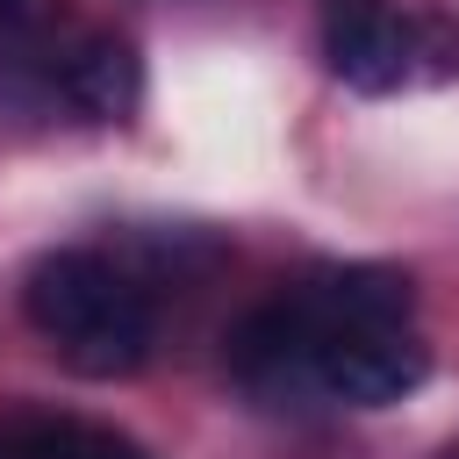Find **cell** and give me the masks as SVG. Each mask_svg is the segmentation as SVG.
<instances>
[{"mask_svg":"<svg viewBox=\"0 0 459 459\" xmlns=\"http://www.w3.org/2000/svg\"><path fill=\"white\" fill-rule=\"evenodd\" d=\"M57 86H65V100L86 115V122H129L136 108H143V57H136V43L129 36H79L72 50H65V65H57Z\"/></svg>","mask_w":459,"mask_h":459,"instance_id":"cell-5","label":"cell"},{"mask_svg":"<svg viewBox=\"0 0 459 459\" xmlns=\"http://www.w3.org/2000/svg\"><path fill=\"white\" fill-rule=\"evenodd\" d=\"M308 380H316V394H330L344 409H387L430 380V344L416 337V323L330 330V337H316Z\"/></svg>","mask_w":459,"mask_h":459,"instance_id":"cell-2","label":"cell"},{"mask_svg":"<svg viewBox=\"0 0 459 459\" xmlns=\"http://www.w3.org/2000/svg\"><path fill=\"white\" fill-rule=\"evenodd\" d=\"M65 22V0H0V50H43Z\"/></svg>","mask_w":459,"mask_h":459,"instance_id":"cell-7","label":"cell"},{"mask_svg":"<svg viewBox=\"0 0 459 459\" xmlns=\"http://www.w3.org/2000/svg\"><path fill=\"white\" fill-rule=\"evenodd\" d=\"M0 459H151L136 437L108 430V423H79V416H29L0 430Z\"/></svg>","mask_w":459,"mask_h":459,"instance_id":"cell-6","label":"cell"},{"mask_svg":"<svg viewBox=\"0 0 459 459\" xmlns=\"http://www.w3.org/2000/svg\"><path fill=\"white\" fill-rule=\"evenodd\" d=\"M22 316L79 380H129L151 359V301L100 251H43L22 280Z\"/></svg>","mask_w":459,"mask_h":459,"instance_id":"cell-1","label":"cell"},{"mask_svg":"<svg viewBox=\"0 0 459 459\" xmlns=\"http://www.w3.org/2000/svg\"><path fill=\"white\" fill-rule=\"evenodd\" d=\"M308 366H316V330L294 294H273L265 308H251L230 330V380L258 402H287V394L316 387Z\"/></svg>","mask_w":459,"mask_h":459,"instance_id":"cell-4","label":"cell"},{"mask_svg":"<svg viewBox=\"0 0 459 459\" xmlns=\"http://www.w3.org/2000/svg\"><path fill=\"white\" fill-rule=\"evenodd\" d=\"M423 57V29L387 0H330L323 7V65L351 93H394Z\"/></svg>","mask_w":459,"mask_h":459,"instance_id":"cell-3","label":"cell"}]
</instances>
